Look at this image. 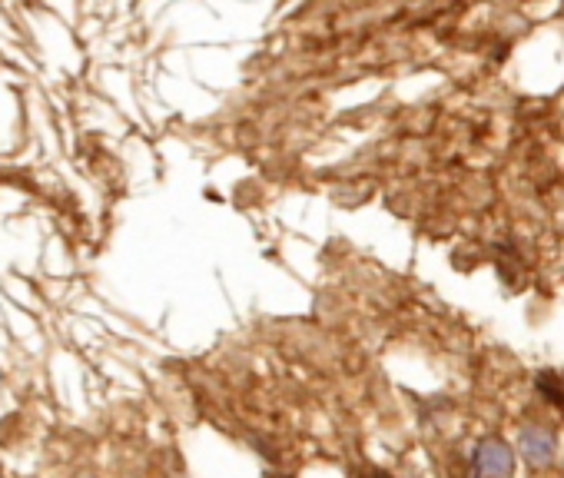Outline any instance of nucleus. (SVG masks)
<instances>
[{
	"label": "nucleus",
	"mask_w": 564,
	"mask_h": 478,
	"mask_svg": "<svg viewBox=\"0 0 564 478\" xmlns=\"http://www.w3.org/2000/svg\"><path fill=\"white\" fill-rule=\"evenodd\" d=\"M478 465H482L485 475H508L511 472V452L505 449V445H485L482 455H478Z\"/></svg>",
	"instance_id": "nucleus-1"
},
{
	"label": "nucleus",
	"mask_w": 564,
	"mask_h": 478,
	"mask_svg": "<svg viewBox=\"0 0 564 478\" xmlns=\"http://www.w3.org/2000/svg\"><path fill=\"white\" fill-rule=\"evenodd\" d=\"M525 452H528V459L535 465H548L551 452H555V442H551L548 432H528L525 435Z\"/></svg>",
	"instance_id": "nucleus-2"
},
{
	"label": "nucleus",
	"mask_w": 564,
	"mask_h": 478,
	"mask_svg": "<svg viewBox=\"0 0 564 478\" xmlns=\"http://www.w3.org/2000/svg\"><path fill=\"white\" fill-rule=\"evenodd\" d=\"M555 382H558V389L545 386V382H541V389L548 392V396H551V402H555V405H561V409H564V379H558V376H555Z\"/></svg>",
	"instance_id": "nucleus-3"
},
{
	"label": "nucleus",
	"mask_w": 564,
	"mask_h": 478,
	"mask_svg": "<svg viewBox=\"0 0 564 478\" xmlns=\"http://www.w3.org/2000/svg\"><path fill=\"white\" fill-rule=\"evenodd\" d=\"M372 478H385V475H382V472H379V475H372Z\"/></svg>",
	"instance_id": "nucleus-4"
}]
</instances>
